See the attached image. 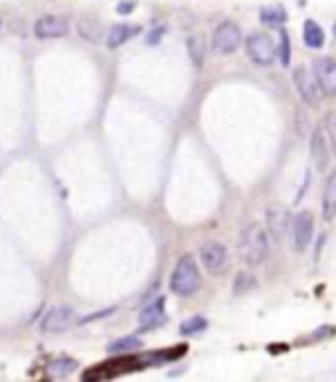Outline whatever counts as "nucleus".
<instances>
[{"label": "nucleus", "mask_w": 336, "mask_h": 382, "mask_svg": "<svg viewBox=\"0 0 336 382\" xmlns=\"http://www.w3.org/2000/svg\"><path fill=\"white\" fill-rule=\"evenodd\" d=\"M239 253L250 266H260L271 256V235L260 224H247L239 235Z\"/></svg>", "instance_id": "obj_1"}, {"label": "nucleus", "mask_w": 336, "mask_h": 382, "mask_svg": "<svg viewBox=\"0 0 336 382\" xmlns=\"http://www.w3.org/2000/svg\"><path fill=\"white\" fill-rule=\"evenodd\" d=\"M197 290H200V269L194 256L187 253L176 261V269L171 275V293L179 298H192Z\"/></svg>", "instance_id": "obj_2"}, {"label": "nucleus", "mask_w": 336, "mask_h": 382, "mask_svg": "<svg viewBox=\"0 0 336 382\" xmlns=\"http://www.w3.org/2000/svg\"><path fill=\"white\" fill-rule=\"evenodd\" d=\"M245 48H247V55L258 66H271L273 61H279V45H276V40H273L271 35H265V32L247 35Z\"/></svg>", "instance_id": "obj_3"}, {"label": "nucleus", "mask_w": 336, "mask_h": 382, "mask_svg": "<svg viewBox=\"0 0 336 382\" xmlns=\"http://www.w3.org/2000/svg\"><path fill=\"white\" fill-rule=\"evenodd\" d=\"M242 45V29L234 21H221L213 32V53L218 55H232Z\"/></svg>", "instance_id": "obj_4"}, {"label": "nucleus", "mask_w": 336, "mask_h": 382, "mask_svg": "<svg viewBox=\"0 0 336 382\" xmlns=\"http://www.w3.org/2000/svg\"><path fill=\"white\" fill-rule=\"evenodd\" d=\"M292 222H295V216L289 214L286 206H271L268 214H265V229H268V235H271L273 243H284L289 232H292Z\"/></svg>", "instance_id": "obj_5"}, {"label": "nucleus", "mask_w": 336, "mask_h": 382, "mask_svg": "<svg viewBox=\"0 0 336 382\" xmlns=\"http://www.w3.org/2000/svg\"><path fill=\"white\" fill-rule=\"evenodd\" d=\"M77 322H79V316L71 306H53L50 311L45 314V319H42V332H48V335H58V332L71 329Z\"/></svg>", "instance_id": "obj_6"}, {"label": "nucleus", "mask_w": 336, "mask_h": 382, "mask_svg": "<svg viewBox=\"0 0 336 382\" xmlns=\"http://www.w3.org/2000/svg\"><path fill=\"white\" fill-rule=\"evenodd\" d=\"M292 79H295V87H297L299 98L305 101L308 105H318V101H321V87H318V79H315V74H312V69H308V66H297L295 69V74H292Z\"/></svg>", "instance_id": "obj_7"}, {"label": "nucleus", "mask_w": 336, "mask_h": 382, "mask_svg": "<svg viewBox=\"0 0 336 382\" xmlns=\"http://www.w3.org/2000/svg\"><path fill=\"white\" fill-rule=\"evenodd\" d=\"M312 74L318 79V87H321V92H324L326 98H334L336 95V58H328V55L315 58Z\"/></svg>", "instance_id": "obj_8"}, {"label": "nucleus", "mask_w": 336, "mask_h": 382, "mask_svg": "<svg viewBox=\"0 0 336 382\" xmlns=\"http://www.w3.org/2000/svg\"><path fill=\"white\" fill-rule=\"evenodd\" d=\"M200 261L205 266L210 275H221L223 269H226V263H229V250L223 243H216V240H210L205 243L203 248H200Z\"/></svg>", "instance_id": "obj_9"}, {"label": "nucleus", "mask_w": 336, "mask_h": 382, "mask_svg": "<svg viewBox=\"0 0 336 382\" xmlns=\"http://www.w3.org/2000/svg\"><path fill=\"white\" fill-rule=\"evenodd\" d=\"M68 29L71 24L66 21L64 16H39L37 21H35V37L37 40H58V37H66L68 35Z\"/></svg>", "instance_id": "obj_10"}, {"label": "nucleus", "mask_w": 336, "mask_h": 382, "mask_svg": "<svg viewBox=\"0 0 336 382\" xmlns=\"http://www.w3.org/2000/svg\"><path fill=\"white\" fill-rule=\"evenodd\" d=\"M310 161L318 171H326L328 161H331V145H328L326 127H318V130L310 134Z\"/></svg>", "instance_id": "obj_11"}, {"label": "nucleus", "mask_w": 336, "mask_h": 382, "mask_svg": "<svg viewBox=\"0 0 336 382\" xmlns=\"http://www.w3.org/2000/svg\"><path fill=\"white\" fill-rule=\"evenodd\" d=\"M312 235H315V219H312V214L308 209L299 211L297 216H295V222H292V237H295V248L305 250L308 245H310Z\"/></svg>", "instance_id": "obj_12"}, {"label": "nucleus", "mask_w": 336, "mask_h": 382, "mask_svg": "<svg viewBox=\"0 0 336 382\" xmlns=\"http://www.w3.org/2000/svg\"><path fill=\"white\" fill-rule=\"evenodd\" d=\"M166 301L163 298H156V301L150 303V306H144L140 316H137V322H140V329H158L166 324Z\"/></svg>", "instance_id": "obj_13"}, {"label": "nucleus", "mask_w": 336, "mask_h": 382, "mask_svg": "<svg viewBox=\"0 0 336 382\" xmlns=\"http://www.w3.org/2000/svg\"><path fill=\"white\" fill-rule=\"evenodd\" d=\"M137 35H140V26L137 24H113L105 32V45L108 48H121L124 42H129Z\"/></svg>", "instance_id": "obj_14"}, {"label": "nucleus", "mask_w": 336, "mask_h": 382, "mask_svg": "<svg viewBox=\"0 0 336 382\" xmlns=\"http://www.w3.org/2000/svg\"><path fill=\"white\" fill-rule=\"evenodd\" d=\"M77 32L79 37H84L87 42H100L105 37V29L100 21H95L92 16H82L77 21Z\"/></svg>", "instance_id": "obj_15"}, {"label": "nucleus", "mask_w": 336, "mask_h": 382, "mask_svg": "<svg viewBox=\"0 0 336 382\" xmlns=\"http://www.w3.org/2000/svg\"><path fill=\"white\" fill-rule=\"evenodd\" d=\"M324 219L331 222L336 219V169L328 174L326 180V190H324Z\"/></svg>", "instance_id": "obj_16"}, {"label": "nucleus", "mask_w": 336, "mask_h": 382, "mask_svg": "<svg viewBox=\"0 0 336 382\" xmlns=\"http://www.w3.org/2000/svg\"><path fill=\"white\" fill-rule=\"evenodd\" d=\"M77 372V361L74 358H53L50 367H48V374H50L53 380H66L68 374H74Z\"/></svg>", "instance_id": "obj_17"}, {"label": "nucleus", "mask_w": 336, "mask_h": 382, "mask_svg": "<svg viewBox=\"0 0 336 382\" xmlns=\"http://www.w3.org/2000/svg\"><path fill=\"white\" fill-rule=\"evenodd\" d=\"M142 348V338H137V335H129V338H118L108 345V351L116 356V354H134V351H140Z\"/></svg>", "instance_id": "obj_18"}, {"label": "nucleus", "mask_w": 336, "mask_h": 382, "mask_svg": "<svg viewBox=\"0 0 336 382\" xmlns=\"http://www.w3.org/2000/svg\"><path fill=\"white\" fill-rule=\"evenodd\" d=\"M302 37H305V45H308V48H321L326 35L315 21H305V24H302Z\"/></svg>", "instance_id": "obj_19"}, {"label": "nucleus", "mask_w": 336, "mask_h": 382, "mask_svg": "<svg viewBox=\"0 0 336 382\" xmlns=\"http://www.w3.org/2000/svg\"><path fill=\"white\" fill-rule=\"evenodd\" d=\"M286 11L281 8V6H271V8H263L260 11V21L265 26H284L286 24Z\"/></svg>", "instance_id": "obj_20"}, {"label": "nucleus", "mask_w": 336, "mask_h": 382, "mask_svg": "<svg viewBox=\"0 0 336 382\" xmlns=\"http://www.w3.org/2000/svg\"><path fill=\"white\" fill-rule=\"evenodd\" d=\"M187 48H189V58L194 66H203L205 61V48H203V37L200 35H189L187 37Z\"/></svg>", "instance_id": "obj_21"}, {"label": "nucleus", "mask_w": 336, "mask_h": 382, "mask_svg": "<svg viewBox=\"0 0 336 382\" xmlns=\"http://www.w3.org/2000/svg\"><path fill=\"white\" fill-rule=\"evenodd\" d=\"M203 329H207V319H205V316H192V319L181 322V332H184V335H200Z\"/></svg>", "instance_id": "obj_22"}, {"label": "nucleus", "mask_w": 336, "mask_h": 382, "mask_svg": "<svg viewBox=\"0 0 336 382\" xmlns=\"http://www.w3.org/2000/svg\"><path fill=\"white\" fill-rule=\"evenodd\" d=\"M289 58H292V42H289V35L281 32V35H279V61L286 66Z\"/></svg>", "instance_id": "obj_23"}, {"label": "nucleus", "mask_w": 336, "mask_h": 382, "mask_svg": "<svg viewBox=\"0 0 336 382\" xmlns=\"http://www.w3.org/2000/svg\"><path fill=\"white\" fill-rule=\"evenodd\" d=\"M326 134H328L331 153L336 156V114H328V116H326Z\"/></svg>", "instance_id": "obj_24"}, {"label": "nucleus", "mask_w": 336, "mask_h": 382, "mask_svg": "<svg viewBox=\"0 0 336 382\" xmlns=\"http://www.w3.org/2000/svg\"><path fill=\"white\" fill-rule=\"evenodd\" d=\"M250 288H255V277L242 272V275L236 277V282H234V290H236V293H247Z\"/></svg>", "instance_id": "obj_25"}, {"label": "nucleus", "mask_w": 336, "mask_h": 382, "mask_svg": "<svg viewBox=\"0 0 336 382\" xmlns=\"http://www.w3.org/2000/svg\"><path fill=\"white\" fill-rule=\"evenodd\" d=\"M134 6H137L134 0H127V3H121V6H118V13H129V11H134Z\"/></svg>", "instance_id": "obj_26"}, {"label": "nucleus", "mask_w": 336, "mask_h": 382, "mask_svg": "<svg viewBox=\"0 0 336 382\" xmlns=\"http://www.w3.org/2000/svg\"><path fill=\"white\" fill-rule=\"evenodd\" d=\"M334 37H336V24H334Z\"/></svg>", "instance_id": "obj_27"}]
</instances>
